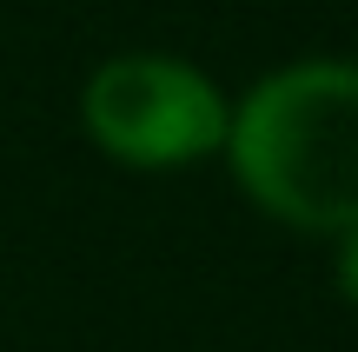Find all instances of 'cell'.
<instances>
[{"label": "cell", "mask_w": 358, "mask_h": 352, "mask_svg": "<svg viewBox=\"0 0 358 352\" xmlns=\"http://www.w3.org/2000/svg\"><path fill=\"white\" fill-rule=\"evenodd\" d=\"M239 186L299 233L358 226V66L306 60L259 80L226 127Z\"/></svg>", "instance_id": "1"}, {"label": "cell", "mask_w": 358, "mask_h": 352, "mask_svg": "<svg viewBox=\"0 0 358 352\" xmlns=\"http://www.w3.org/2000/svg\"><path fill=\"white\" fill-rule=\"evenodd\" d=\"M87 133L127 167H186V160L226 146V100L219 87L186 60L166 53H127V60H106L87 80V100H80Z\"/></svg>", "instance_id": "2"}, {"label": "cell", "mask_w": 358, "mask_h": 352, "mask_svg": "<svg viewBox=\"0 0 358 352\" xmlns=\"http://www.w3.org/2000/svg\"><path fill=\"white\" fill-rule=\"evenodd\" d=\"M338 286H345V300L358 306V226L338 233Z\"/></svg>", "instance_id": "3"}]
</instances>
